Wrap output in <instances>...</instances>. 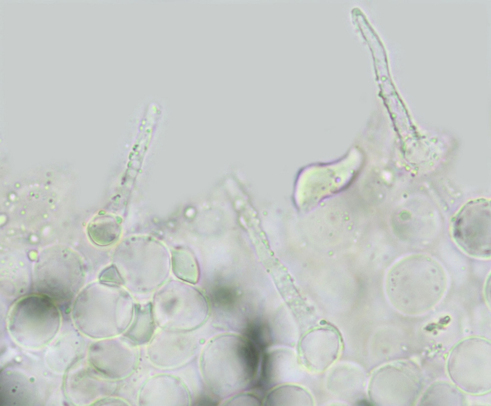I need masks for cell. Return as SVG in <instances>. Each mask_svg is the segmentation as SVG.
Instances as JSON below:
<instances>
[{"label": "cell", "instance_id": "cell-1", "mask_svg": "<svg viewBox=\"0 0 491 406\" xmlns=\"http://www.w3.org/2000/svg\"><path fill=\"white\" fill-rule=\"evenodd\" d=\"M206 357L209 386L220 399L247 388L257 371L256 347L248 340L237 335L218 336L208 348Z\"/></svg>", "mask_w": 491, "mask_h": 406}, {"label": "cell", "instance_id": "cell-2", "mask_svg": "<svg viewBox=\"0 0 491 406\" xmlns=\"http://www.w3.org/2000/svg\"><path fill=\"white\" fill-rule=\"evenodd\" d=\"M60 324V313L52 299L36 294L23 297L14 304L8 325L11 334L19 344L39 348L54 337Z\"/></svg>", "mask_w": 491, "mask_h": 406}, {"label": "cell", "instance_id": "cell-3", "mask_svg": "<svg viewBox=\"0 0 491 406\" xmlns=\"http://www.w3.org/2000/svg\"><path fill=\"white\" fill-rule=\"evenodd\" d=\"M35 270L40 294L58 301L71 299L84 279L80 260L67 250H48L39 259Z\"/></svg>", "mask_w": 491, "mask_h": 406}, {"label": "cell", "instance_id": "cell-4", "mask_svg": "<svg viewBox=\"0 0 491 406\" xmlns=\"http://www.w3.org/2000/svg\"><path fill=\"white\" fill-rule=\"evenodd\" d=\"M454 241L466 254L477 258L490 256V207L479 200L466 205L453 218Z\"/></svg>", "mask_w": 491, "mask_h": 406}, {"label": "cell", "instance_id": "cell-5", "mask_svg": "<svg viewBox=\"0 0 491 406\" xmlns=\"http://www.w3.org/2000/svg\"><path fill=\"white\" fill-rule=\"evenodd\" d=\"M87 229L91 241L99 246L112 244L119 239L121 232L120 222L116 218L104 215L92 220Z\"/></svg>", "mask_w": 491, "mask_h": 406}, {"label": "cell", "instance_id": "cell-6", "mask_svg": "<svg viewBox=\"0 0 491 406\" xmlns=\"http://www.w3.org/2000/svg\"><path fill=\"white\" fill-rule=\"evenodd\" d=\"M172 269L179 279L192 283L198 278L196 261L191 252L183 248H178L172 252Z\"/></svg>", "mask_w": 491, "mask_h": 406}, {"label": "cell", "instance_id": "cell-7", "mask_svg": "<svg viewBox=\"0 0 491 406\" xmlns=\"http://www.w3.org/2000/svg\"><path fill=\"white\" fill-rule=\"evenodd\" d=\"M303 392L298 388L283 386L277 387L269 394L266 400L268 405H298Z\"/></svg>", "mask_w": 491, "mask_h": 406}, {"label": "cell", "instance_id": "cell-8", "mask_svg": "<svg viewBox=\"0 0 491 406\" xmlns=\"http://www.w3.org/2000/svg\"><path fill=\"white\" fill-rule=\"evenodd\" d=\"M228 405H261L259 400L255 396L249 394H241L235 396L230 399L227 403Z\"/></svg>", "mask_w": 491, "mask_h": 406}, {"label": "cell", "instance_id": "cell-9", "mask_svg": "<svg viewBox=\"0 0 491 406\" xmlns=\"http://www.w3.org/2000/svg\"><path fill=\"white\" fill-rule=\"evenodd\" d=\"M101 281L103 283L121 284L123 280L115 266H112L107 268L102 275Z\"/></svg>", "mask_w": 491, "mask_h": 406}]
</instances>
